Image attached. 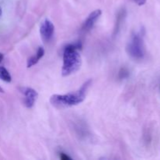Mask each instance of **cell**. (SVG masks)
<instances>
[{
    "label": "cell",
    "mask_w": 160,
    "mask_h": 160,
    "mask_svg": "<svg viewBox=\"0 0 160 160\" xmlns=\"http://www.w3.org/2000/svg\"><path fill=\"white\" fill-rule=\"evenodd\" d=\"M92 80H88L76 92H70L65 95H53L50 98V103L56 108H67L77 106L82 102L86 97V93L92 84Z\"/></svg>",
    "instance_id": "1"
},
{
    "label": "cell",
    "mask_w": 160,
    "mask_h": 160,
    "mask_svg": "<svg viewBox=\"0 0 160 160\" xmlns=\"http://www.w3.org/2000/svg\"><path fill=\"white\" fill-rule=\"evenodd\" d=\"M81 43L67 45L63 51V63L62 67V75L70 76L76 73L81 66V56L78 50L81 48Z\"/></svg>",
    "instance_id": "2"
},
{
    "label": "cell",
    "mask_w": 160,
    "mask_h": 160,
    "mask_svg": "<svg viewBox=\"0 0 160 160\" xmlns=\"http://www.w3.org/2000/svg\"><path fill=\"white\" fill-rule=\"evenodd\" d=\"M127 52L134 59H143L145 56V46L143 38L140 33H134L131 35L127 46Z\"/></svg>",
    "instance_id": "3"
},
{
    "label": "cell",
    "mask_w": 160,
    "mask_h": 160,
    "mask_svg": "<svg viewBox=\"0 0 160 160\" xmlns=\"http://www.w3.org/2000/svg\"><path fill=\"white\" fill-rule=\"evenodd\" d=\"M55 27L53 23L48 19H45L40 27V34L42 40L45 42H49L54 34Z\"/></svg>",
    "instance_id": "4"
},
{
    "label": "cell",
    "mask_w": 160,
    "mask_h": 160,
    "mask_svg": "<svg viewBox=\"0 0 160 160\" xmlns=\"http://www.w3.org/2000/svg\"><path fill=\"white\" fill-rule=\"evenodd\" d=\"M20 91L22 94L24 95V105L28 108H32L37 100L38 94L34 89L28 87L20 88Z\"/></svg>",
    "instance_id": "5"
},
{
    "label": "cell",
    "mask_w": 160,
    "mask_h": 160,
    "mask_svg": "<svg viewBox=\"0 0 160 160\" xmlns=\"http://www.w3.org/2000/svg\"><path fill=\"white\" fill-rule=\"evenodd\" d=\"M102 14V10L101 9H95V11L91 12L89 14V16L88 17V18L86 19V20L84 21V24H83L82 30L84 31H88L92 29V28L95 25V22L98 20V19L99 18L100 16Z\"/></svg>",
    "instance_id": "6"
},
{
    "label": "cell",
    "mask_w": 160,
    "mask_h": 160,
    "mask_svg": "<svg viewBox=\"0 0 160 160\" xmlns=\"http://www.w3.org/2000/svg\"><path fill=\"white\" fill-rule=\"evenodd\" d=\"M44 55H45V50H44V48H42V47H39L38 49L37 53H36L34 56H31V58H29V59H28L27 66H28V68L33 67V66L35 65L36 63H38V61L43 57Z\"/></svg>",
    "instance_id": "7"
},
{
    "label": "cell",
    "mask_w": 160,
    "mask_h": 160,
    "mask_svg": "<svg viewBox=\"0 0 160 160\" xmlns=\"http://www.w3.org/2000/svg\"><path fill=\"white\" fill-rule=\"evenodd\" d=\"M0 79L6 82H10L12 81L11 75L4 67H0Z\"/></svg>",
    "instance_id": "8"
},
{
    "label": "cell",
    "mask_w": 160,
    "mask_h": 160,
    "mask_svg": "<svg viewBox=\"0 0 160 160\" xmlns=\"http://www.w3.org/2000/svg\"><path fill=\"white\" fill-rule=\"evenodd\" d=\"M128 75H129V72H128L125 68H122L121 70H120V73H119V77H120V78H121V79L128 78Z\"/></svg>",
    "instance_id": "9"
},
{
    "label": "cell",
    "mask_w": 160,
    "mask_h": 160,
    "mask_svg": "<svg viewBox=\"0 0 160 160\" xmlns=\"http://www.w3.org/2000/svg\"><path fill=\"white\" fill-rule=\"evenodd\" d=\"M134 2L138 6H143L146 2V0H134Z\"/></svg>",
    "instance_id": "10"
},
{
    "label": "cell",
    "mask_w": 160,
    "mask_h": 160,
    "mask_svg": "<svg viewBox=\"0 0 160 160\" xmlns=\"http://www.w3.org/2000/svg\"><path fill=\"white\" fill-rule=\"evenodd\" d=\"M60 159L62 160H67V159H71V158L69 157L67 155H66L65 153H60Z\"/></svg>",
    "instance_id": "11"
},
{
    "label": "cell",
    "mask_w": 160,
    "mask_h": 160,
    "mask_svg": "<svg viewBox=\"0 0 160 160\" xmlns=\"http://www.w3.org/2000/svg\"><path fill=\"white\" fill-rule=\"evenodd\" d=\"M3 57H4V56H3V54H2V53L0 52V63H1V62L2 61Z\"/></svg>",
    "instance_id": "12"
},
{
    "label": "cell",
    "mask_w": 160,
    "mask_h": 160,
    "mask_svg": "<svg viewBox=\"0 0 160 160\" xmlns=\"http://www.w3.org/2000/svg\"><path fill=\"white\" fill-rule=\"evenodd\" d=\"M3 92H4V91H3V89L0 87V93H3Z\"/></svg>",
    "instance_id": "13"
},
{
    "label": "cell",
    "mask_w": 160,
    "mask_h": 160,
    "mask_svg": "<svg viewBox=\"0 0 160 160\" xmlns=\"http://www.w3.org/2000/svg\"><path fill=\"white\" fill-rule=\"evenodd\" d=\"M2 13V8L0 7V17H1Z\"/></svg>",
    "instance_id": "14"
}]
</instances>
